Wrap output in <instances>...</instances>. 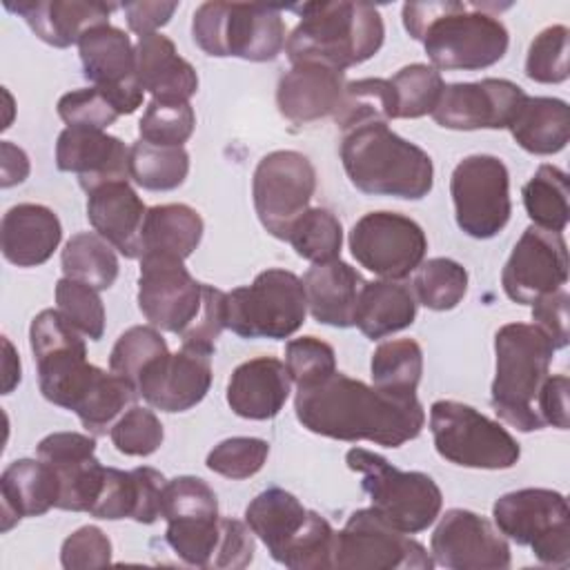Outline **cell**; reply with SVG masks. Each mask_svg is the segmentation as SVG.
I'll return each mask as SVG.
<instances>
[{"instance_id":"60d3db41","label":"cell","mask_w":570,"mask_h":570,"mask_svg":"<svg viewBox=\"0 0 570 570\" xmlns=\"http://www.w3.org/2000/svg\"><path fill=\"white\" fill-rule=\"evenodd\" d=\"M136 399L138 390L127 379L114 374L111 370H100L98 379L94 381L85 399L78 403L73 414L89 432L107 434V428H111L118 421V416L136 403Z\"/></svg>"},{"instance_id":"7dc6e473","label":"cell","mask_w":570,"mask_h":570,"mask_svg":"<svg viewBox=\"0 0 570 570\" xmlns=\"http://www.w3.org/2000/svg\"><path fill=\"white\" fill-rule=\"evenodd\" d=\"M196 127V114L183 100H151L138 122L140 140L163 147H183Z\"/></svg>"},{"instance_id":"7c38bea8","label":"cell","mask_w":570,"mask_h":570,"mask_svg":"<svg viewBox=\"0 0 570 570\" xmlns=\"http://www.w3.org/2000/svg\"><path fill=\"white\" fill-rule=\"evenodd\" d=\"M428 550L410 534L392 528L372 508L350 514L334 537L332 568L338 570H430Z\"/></svg>"},{"instance_id":"6f0895ef","label":"cell","mask_w":570,"mask_h":570,"mask_svg":"<svg viewBox=\"0 0 570 570\" xmlns=\"http://www.w3.org/2000/svg\"><path fill=\"white\" fill-rule=\"evenodd\" d=\"M111 541L98 525H82L60 548V563L67 570L100 568L111 563Z\"/></svg>"},{"instance_id":"d590c367","label":"cell","mask_w":570,"mask_h":570,"mask_svg":"<svg viewBox=\"0 0 570 570\" xmlns=\"http://www.w3.org/2000/svg\"><path fill=\"white\" fill-rule=\"evenodd\" d=\"M332 116L343 134L363 125L396 118V94L392 82L385 78H361L345 82L343 96Z\"/></svg>"},{"instance_id":"e0dca14e","label":"cell","mask_w":570,"mask_h":570,"mask_svg":"<svg viewBox=\"0 0 570 570\" xmlns=\"http://www.w3.org/2000/svg\"><path fill=\"white\" fill-rule=\"evenodd\" d=\"M203 285L180 258L142 256L138 307L156 330L183 334L200 312Z\"/></svg>"},{"instance_id":"277c9868","label":"cell","mask_w":570,"mask_h":570,"mask_svg":"<svg viewBox=\"0 0 570 570\" xmlns=\"http://www.w3.org/2000/svg\"><path fill=\"white\" fill-rule=\"evenodd\" d=\"M338 151L347 178L363 194L419 200L432 191V158L394 134L387 122L345 131Z\"/></svg>"},{"instance_id":"7bdbcfd3","label":"cell","mask_w":570,"mask_h":570,"mask_svg":"<svg viewBox=\"0 0 570 570\" xmlns=\"http://www.w3.org/2000/svg\"><path fill=\"white\" fill-rule=\"evenodd\" d=\"M416 301L434 312L456 307L468 292V272L452 258H430L416 267L412 281Z\"/></svg>"},{"instance_id":"003e7915","label":"cell","mask_w":570,"mask_h":570,"mask_svg":"<svg viewBox=\"0 0 570 570\" xmlns=\"http://www.w3.org/2000/svg\"><path fill=\"white\" fill-rule=\"evenodd\" d=\"M4 361H2V394H9L20 383V358L13 352V345L2 338Z\"/></svg>"},{"instance_id":"ac0fdd59","label":"cell","mask_w":570,"mask_h":570,"mask_svg":"<svg viewBox=\"0 0 570 570\" xmlns=\"http://www.w3.org/2000/svg\"><path fill=\"white\" fill-rule=\"evenodd\" d=\"M568 283V245L561 234L530 225L501 272V285L510 301L532 305L541 296L563 289Z\"/></svg>"},{"instance_id":"8fae6325","label":"cell","mask_w":570,"mask_h":570,"mask_svg":"<svg viewBox=\"0 0 570 570\" xmlns=\"http://www.w3.org/2000/svg\"><path fill=\"white\" fill-rule=\"evenodd\" d=\"M497 530L554 568L570 563V510L561 492L523 488L499 497L492 505Z\"/></svg>"},{"instance_id":"bcb514c9","label":"cell","mask_w":570,"mask_h":570,"mask_svg":"<svg viewBox=\"0 0 570 570\" xmlns=\"http://www.w3.org/2000/svg\"><path fill=\"white\" fill-rule=\"evenodd\" d=\"M390 82L396 94V118H421L432 114L445 87L441 73L423 62L399 69Z\"/></svg>"},{"instance_id":"d6986e66","label":"cell","mask_w":570,"mask_h":570,"mask_svg":"<svg viewBox=\"0 0 570 570\" xmlns=\"http://www.w3.org/2000/svg\"><path fill=\"white\" fill-rule=\"evenodd\" d=\"M432 561L450 570L510 568L508 539L481 514L463 508L448 510L430 539Z\"/></svg>"},{"instance_id":"83f0119b","label":"cell","mask_w":570,"mask_h":570,"mask_svg":"<svg viewBox=\"0 0 570 570\" xmlns=\"http://www.w3.org/2000/svg\"><path fill=\"white\" fill-rule=\"evenodd\" d=\"M62 238V225L53 209L38 203H20L7 209L0 223L2 256L18 267H38L51 258Z\"/></svg>"},{"instance_id":"91938a15","label":"cell","mask_w":570,"mask_h":570,"mask_svg":"<svg viewBox=\"0 0 570 570\" xmlns=\"http://www.w3.org/2000/svg\"><path fill=\"white\" fill-rule=\"evenodd\" d=\"M254 532L247 523L229 517H220V537L212 561L214 570H238L247 568L254 559Z\"/></svg>"},{"instance_id":"681fc988","label":"cell","mask_w":570,"mask_h":570,"mask_svg":"<svg viewBox=\"0 0 570 570\" xmlns=\"http://www.w3.org/2000/svg\"><path fill=\"white\" fill-rule=\"evenodd\" d=\"M334 528L325 517L309 510L307 521L298 537L289 543L281 566L292 570H325L332 568L334 554Z\"/></svg>"},{"instance_id":"cb8c5ba5","label":"cell","mask_w":570,"mask_h":570,"mask_svg":"<svg viewBox=\"0 0 570 570\" xmlns=\"http://www.w3.org/2000/svg\"><path fill=\"white\" fill-rule=\"evenodd\" d=\"M147 207L127 180H114L87 191V218L125 258H140V236Z\"/></svg>"},{"instance_id":"be15d7a7","label":"cell","mask_w":570,"mask_h":570,"mask_svg":"<svg viewBox=\"0 0 570 570\" xmlns=\"http://www.w3.org/2000/svg\"><path fill=\"white\" fill-rule=\"evenodd\" d=\"M138 485V508L134 514V521L138 523H154L158 517H163V492H165V476L154 468H134L131 470Z\"/></svg>"},{"instance_id":"e575fe53","label":"cell","mask_w":570,"mask_h":570,"mask_svg":"<svg viewBox=\"0 0 570 570\" xmlns=\"http://www.w3.org/2000/svg\"><path fill=\"white\" fill-rule=\"evenodd\" d=\"M508 129L525 151L537 156L557 154L570 140V107L561 98L525 96Z\"/></svg>"},{"instance_id":"8d00e7d4","label":"cell","mask_w":570,"mask_h":570,"mask_svg":"<svg viewBox=\"0 0 570 570\" xmlns=\"http://www.w3.org/2000/svg\"><path fill=\"white\" fill-rule=\"evenodd\" d=\"M370 372L376 390L412 399L423 374V350L412 338L385 341L374 350Z\"/></svg>"},{"instance_id":"11a10c76","label":"cell","mask_w":570,"mask_h":570,"mask_svg":"<svg viewBox=\"0 0 570 570\" xmlns=\"http://www.w3.org/2000/svg\"><path fill=\"white\" fill-rule=\"evenodd\" d=\"M58 116L67 127H87V129H102L118 120V111L114 105L96 89H73L58 100Z\"/></svg>"},{"instance_id":"ba28073f","label":"cell","mask_w":570,"mask_h":570,"mask_svg":"<svg viewBox=\"0 0 570 570\" xmlns=\"http://www.w3.org/2000/svg\"><path fill=\"white\" fill-rule=\"evenodd\" d=\"M305 314L303 281L289 269L269 267L252 285L225 294V327L240 338H289Z\"/></svg>"},{"instance_id":"ee69618b","label":"cell","mask_w":570,"mask_h":570,"mask_svg":"<svg viewBox=\"0 0 570 570\" xmlns=\"http://www.w3.org/2000/svg\"><path fill=\"white\" fill-rule=\"evenodd\" d=\"M220 537V514L167 519L165 539L187 566L212 568Z\"/></svg>"},{"instance_id":"2e32d148","label":"cell","mask_w":570,"mask_h":570,"mask_svg":"<svg viewBox=\"0 0 570 570\" xmlns=\"http://www.w3.org/2000/svg\"><path fill=\"white\" fill-rule=\"evenodd\" d=\"M85 78L114 105L120 116L134 114L142 105L136 47L129 36L114 24H96L78 40Z\"/></svg>"},{"instance_id":"f1b7e54d","label":"cell","mask_w":570,"mask_h":570,"mask_svg":"<svg viewBox=\"0 0 570 570\" xmlns=\"http://www.w3.org/2000/svg\"><path fill=\"white\" fill-rule=\"evenodd\" d=\"M2 532L24 517H40L60 501V479L42 459H18L0 476Z\"/></svg>"},{"instance_id":"9c48e42d","label":"cell","mask_w":570,"mask_h":570,"mask_svg":"<svg viewBox=\"0 0 570 570\" xmlns=\"http://www.w3.org/2000/svg\"><path fill=\"white\" fill-rule=\"evenodd\" d=\"M29 343L42 396L73 412L100 374V367L87 363L80 332L58 309H42L31 321Z\"/></svg>"},{"instance_id":"4dcf8cb0","label":"cell","mask_w":570,"mask_h":570,"mask_svg":"<svg viewBox=\"0 0 570 570\" xmlns=\"http://www.w3.org/2000/svg\"><path fill=\"white\" fill-rule=\"evenodd\" d=\"M138 78L154 100H183L198 91V73L178 51L176 45L163 33L140 36L136 42Z\"/></svg>"},{"instance_id":"836d02e7","label":"cell","mask_w":570,"mask_h":570,"mask_svg":"<svg viewBox=\"0 0 570 570\" xmlns=\"http://www.w3.org/2000/svg\"><path fill=\"white\" fill-rule=\"evenodd\" d=\"M200 214L185 203L154 205L145 214L142 236H140V258L142 256H169L185 261L194 254L203 238Z\"/></svg>"},{"instance_id":"52a82bcc","label":"cell","mask_w":570,"mask_h":570,"mask_svg":"<svg viewBox=\"0 0 570 570\" xmlns=\"http://www.w3.org/2000/svg\"><path fill=\"white\" fill-rule=\"evenodd\" d=\"M345 463L363 476L361 485L372 501V510L392 528L416 534L441 514L443 494L430 474L403 472L385 456L363 448L347 450Z\"/></svg>"},{"instance_id":"1f68e13d","label":"cell","mask_w":570,"mask_h":570,"mask_svg":"<svg viewBox=\"0 0 570 570\" xmlns=\"http://www.w3.org/2000/svg\"><path fill=\"white\" fill-rule=\"evenodd\" d=\"M309 510L287 490L267 488L245 508V523L265 543L274 561H283L289 543L298 537Z\"/></svg>"},{"instance_id":"816d5d0a","label":"cell","mask_w":570,"mask_h":570,"mask_svg":"<svg viewBox=\"0 0 570 570\" xmlns=\"http://www.w3.org/2000/svg\"><path fill=\"white\" fill-rule=\"evenodd\" d=\"M109 436L120 454L149 456L163 445L165 432L160 419L149 407L131 405L109 428Z\"/></svg>"},{"instance_id":"44dd1931","label":"cell","mask_w":570,"mask_h":570,"mask_svg":"<svg viewBox=\"0 0 570 570\" xmlns=\"http://www.w3.org/2000/svg\"><path fill=\"white\" fill-rule=\"evenodd\" d=\"M212 385V352L183 345L156 358L136 381L138 396L160 412H185L198 405Z\"/></svg>"},{"instance_id":"94428289","label":"cell","mask_w":570,"mask_h":570,"mask_svg":"<svg viewBox=\"0 0 570 570\" xmlns=\"http://www.w3.org/2000/svg\"><path fill=\"white\" fill-rule=\"evenodd\" d=\"M568 292L557 289L552 294L541 296L537 303H532V321L534 325L552 341L554 350H561L568 345Z\"/></svg>"},{"instance_id":"7402d4cb","label":"cell","mask_w":570,"mask_h":570,"mask_svg":"<svg viewBox=\"0 0 570 570\" xmlns=\"http://www.w3.org/2000/svg\"><path fill=\"white\" fill-rule=\"evenodd\" d=\"M36 456L49 463L60 479L58 508L89 512L105 479V465L96 459V439L80 432H53L38 443Z\"/></svg>"},{"instance_id":"db71d44e","label":"cell","mask_w":570,"mask_h":570,"mask_svg":"<svg viewBox=\"0 0 570 570\" xmlns=\"http://www.w3.org/2000/svg\"><path fill=\"white\" fill-rule=\"evenodd\" d=\"M285 367L296 387H305L336 372V354L330 343L316 336L292 338L285 345Z\"/></svg>"},{"instance_id":"f5cc1de1","label":"cell","mask_w":570,"mask_h":570,"mask_svg":"<svg viewBox=\"0 0 570 570\" xmlns=\"http://www.w3.org/2000/svg\"><path fill=\"white\" fill-rule=\"evenodd\" d=\"M525 76L534 82L557 85L568 80V27L552 24L530 42Z\"/></svg>"},{"instance_id":"603a6c76","label":"cell","mask_w":570,"mask_h":570,"mask_svg":"<svg viewBox=\"0 0 570 570\" xmlns=\"http://www.w3.org/2000/svg\"><path fill=\"white\" fill-rule=\"evenodd\" d=\"M56 167L73 171L85 191L129 178V147L102 129L65 127L56 140Z\"/></svg>"},{"instance_id":"6da1fadb","label":"cell","mask_w":570,"mask_h":570,"mask_svg":"<svg viewBox=\"0 0 570 570\" xmlns=\"http://www.w3.org/2000/svg\"><path fill=\"white\" fill-rule=\"evenodd\" d=\"M294 410L301 425L314 434L347 443L370 441L383 448H401L416 439L425 423L416 396H392L343 372L296 387Z\"/></svg>"},{"instance_id":"c3c4849f","label":"cell","mask_w":570,"mask_h":570,"mask_svg":"<svg viewBox=\"0 0 570 570\" xmlns=\"http://www.w3.org/2000/svg\"><path fill=\"white\" fill-rule=\"evenodd\" d=\"M56 309L89 341H100L105 334V305L98 289L73 281L60 278L56 283Z\"/></svg>"},{"instance_id":"74e56055","label":"cell","mask_w":570,"mask_h":570,"mask_svg":"<svg viewBox=\"0 0 570 570\" xmlns=\"http://www.w3.org/2000/svg\"><path fill=\"white\" fill-rule=\"evenodd\" d=\"M65 278L80 281L94 289H109L118 278V256L96 232L73 234L60 254Z\"/></svg>"},{"instance_id":"5b68a950","label":"cell","mask_w":570,"mask_h":570,"mask_svg":"<svg viewBox=\"0 0 570 570\" xmlns=\"http://www.w3.org/2000/svg\"><path fill=\"white\" fill-rule=\"evenodd\" d=\"M497 372L492 381L494 412L521 432L543 428L537 394L550 376L552 341L534 323H508L494 334Z\"/></svg>"},{"instance_id":"8992f818","label":"cell","mask_w":570,"mask_h":570,"mask_svg":"<svg viewBox=\"0 0 570 570\" xmlns=\"http://www.w3.org/2000/svg\"><path fill=\"white\" fill-rule=\"evenodd\" d=\"M194 42L216 58L274 60L285 49L281 7L245 2H203L191 20Z\"/></svg>"},{"instance_id":"f6af8a7d","label":"cell","mask_w":570,"mask_h":570,"mask_svg":"<svg viewBox=\"0 0 570 570\" xmlns=\"http://www.w3.org/2000/svg\"><path fill=\"white\" fill-rule=\"evenodd\" d=\"M167 352V341L154 325H134L125 330L111 347L109 370L136 387L140 374Z\"/></svg>"},{"instance_id":"4fadbf2b","label":"cell","mask_w":570,"mask_h":570,"mask_svg":"<svg viewBox=\"0 0 570 570\" xmlns=\"http://www.w3.org/2000/svg\"><path fill=\"white\" fill-rule=\"evenodd\" d=\"M450 194L456 225L472 238H492L510 220V174L497 156H465L452 171Z\"/></svg>"},{"instance_id":"f907efd6","label":"cell","mask_w":570,"mask_h":570,"mask_svg":"<svg viewBox=\"0 0 570 570\" xmlns=\"http://www.w3.org/2000/svg\"><path fill=\"white\" fill-rule=\"evenodd\" d=\"M269 456V443L258 436H232L214 445L205 465L225 479H249L263 470Z\"/></svg>"},{"instance_id":"ffe728a7","label":"cell","mask_w":570,"mask_h":570,"mask_svg":"<svg viewBox=\"0 0 570 570\" xmlns=\"http://www.w3.org/2000/svg\"><path fill=\"white\" fill-rule=\"evenodd\" d=\"M525 96L517 82L505 78L452 82L443 87L430 116L436 125L456 131L508 129Z\"/></svg>"},{"instance_id":"9f6ffc18","label":"cell","mask_w":570,"mask_h":570,"mask_svg":"<svg viewBox=\"0 0 570 570\" xmlns=\"http://www.w3.org/2000/svg\"><path fill=\"white\" fill-rule=\"evenodd\" d=\"M136 508H138V485H136L134 472L105 468V479L89 514L96 519L118 521V519H134Z\"/></svg>"},{"instance_id":"d4e9b609","label":"cell","mask_w":570,"mask_h":570,"mask_svg":"<svg viewBox=\"0 0 570 570\" xmlns=\"http://www.w3.org/2000/svg\"><path fill=\"white\" fill-rule=\"evenodd\" d=\"M345 89V76L325 65H294L281 76L276 87V105L283 118L296 125L314 122L332 116Z\"/></svg>"},{"instance_id":"d6a6232c","label":"cell","mask_w":570,"mask_h":570,"mask_svg":"<svg viewBox=\"0 0 570 570\" xmlns=\"http://www.w3.org/2000/svg\"><path fill=\"white\" fill-rule=\"evenodd\" d=\"M416 318V296L399 281H365L361 287L354 325L372 341L410 327Z\"/></svg>"},{"instance_id":"f35d334b","label":"cell","mask_w":570,"mask_h":570,"mask_svg":"<svg viewBox=\"0 0 570 570\" xmlns=\"http://www.w3.org/2000/svg\"><path fill=\"white\" fill-rule=\"evenodd\" d=\"M523 207L534 227L561 234L570 218L568 176L554 165H541L521 189Z\"/></svg>"},{"instance_id":"5bb4252c","label":"cell","mask_w":570,"mask_h":570,"mask_svg":"<svg viewBox=\"0 0 570 570\" xmlns=\"http://www.w3.org/2000/svg\"><path fill=\"white\" fill-rule=\"evenodd\" d=\"M316 189L312 160L294 149H278L263 156L254 169L252 196L261 225L281 240L307 209Z\"/></svg>"},{"instance_id":"b9f144b4","label":"cell","mask_w":570,"mask_h":570,"mask_svg":"<svg viewBox=\"0 0 570 570\" xmlns=\"http://www.w3.org/2000/svg\"><path fill=\"white\" fill-rule=\"evenodd\" d=\"M287 243L314 265L336 261L343 245L341 220L325 207H307L289 227Z\"/></svg>"},{"instance_id":"4316f807","label":"cell","mask_w":570,"mask_h":570,"mask_svg":"<svg viewBox=\"0 0 570 570\" xmlns=\"http://www.w3.org/2000/svg\"><path fill=\"white\" fill-rule=\"evenodd\" d=\"M4 7L24 18L31 31L47 45L65 49L73 42L78 45L80 36L96 27L107 24L109 13L116 9L105 2L87 0H20L4 2Z\"/></svg>"},{"instance_id":"9a60e30c","label":"cell","mask_w":570,"mask_h":570,"mask_svg":"<svg viewBox=\"0 0 570 570\" xmlns=\"http://www.w3.org/2000/svg\"><path fill=\"white\" fill-rule=\"evenodd\" d=\"M347 240L356 263L387 281H401L416 272L428 252L423 227L396 212L361 216Z\"/></svg>"},{"instance_id":"ab89813d","label":"cell","mask_w":570,"mask_h":570,"mask_svg":"<svg viewBox=\"0 0 570 570\" xmlns=\"http://www.w3.org/2000/svg\"><path fill=\"white\" fill-rule=\"evenodd\" d=\"M189 154L185 147H163L136 140L129 147V178L149 191H169L185 183Z\"/></svg>"},{"instance_id":"30bf717a","label":"cell","mask_w":570,"mask_h":570,"mask_svg":"<svg viewBox=\"0 0 570 570\" xmlns=\"http://www.w3.org/2000/svg\"><path fill=\"white\" fill-rule=\"evenodd\" d=\"M430 430L439 456L461 468L508 470L521 456L517 439L501 423L459 401H434Z\"/></svg>"},{"instance_id":"3957f363","label":"cell","mask_w":570,"mask_h":570,"mask_svg":"<svg viewBox=\"0 0 570 570\" xmlns=\"http://www.w3.org/2000/svg\"><path fill=\"white\" fill-rule=\"evenodd\" d=\"M301 22L285 40L292 65H325L347 69L370 60L383 45L381 11L367 2H305L289 7Z\"/></svg>"},{"instance_id":"680465c9","label":"cell","mask_w":570,"mask_h":570,"mask_svg":"<svg viewBox=\"0 0 570 570\" xmlns=\"http://www.w3.org/2000/svg\"><path fill=\"white\" fill-rule=\"evenodd\" d=\"M225 294L214 285H203V305L194 323L180 334L183 345L214 354L216 338L225 330Z\"/></svg>"},{"instance_id":"484cf974","label":"cell","mask_w":570,"mask_h":570,"mask_svg":"<svg viewBox=\"0 0 570 570\" xmlns=\"http://www.w3.org/2000/svg\"><path fill=\"white\" fill-rule=\"evenodd\" d=\"M289 387L292 379L283 361L274 356L249 358L227 381V405L240 419L267 421L283 410Z\"/></svg>"},{"instance_id":"03108f58","label":"cell","mask_w":570,"mask_h":570,"mask_svg":"<svg viewBox=\"0 0 570 570\" xmlns=\"http://www.w3.org/2000/svg\"><path fill=\"white\" fill-rule=\"evenodd\" d=\"M0 169H2V187H13L18 183H22L29 176V158L24 154V149H20L18 145L2 140L0 142Z\"/></svg>"},{"instance_id":"7a4b0ae2","label":"cell","mask_w":570,"mask_h":570,"mask_svg":"<svg viewBox=\"0 0 570 570\" xmlns=\"http://www.w3.org/2000/svg\"><path fill=\"white\" fill-rule=\"evenodd\" d=\"M403 27L421 40L432 67L476 71L499 62L510 45L505 24L465 2H405Z\"/></svg>"},{"instance_id":"f546056e","label":"cell","mask_w":570,"mask_h":570,"mask_svg":"<svg viewBox=\"0 0 570 570\" xmlns=\"http://www.w3.org/2000/svg\"><path fill=\"white\" fill-rule=\"evenodd\" d=\"M301 281L305 287L307 309L314 321L332 327L354 325L356 301L365 281L352 265L341 258L318 263L312 265Z\"/></svg>"},{"instance_id":"e7e4bbea","label":"cell","mask_w":570,"mask_h":570,"mask_svg":"<svg viewBox=\"0 0 570 570\" xmlns=\"http://www.w3.org/2000/svg\"><path fill=\"white\" fill-rule=\"evenodd\" d=\"M178 9V2H125L122 11L127 16V24L134 33L147 36L156 33V29L165 27L174 11Z\"/></svg>"},{"instance_id":"6125c7cd","label":"cell","mask_w":570,"mask_h":570,"mask_svg":"<svg viewBox=\"0 0 570 570\" xmlns=\"http://www.w3.org/2000/svg\"><path fill=\"white\" fill-rule=\"evenodd\" d=\"M568 376L554 374L548 376L537 394V412L543 425L568 430Z\"/></svg>"}]
</instances>
